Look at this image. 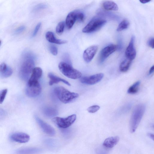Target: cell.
Listing matches in <instances>:
<instances>
[{
    "mask_svg": "<svg viewBox=\"0 0 154 154\" xmlns=\"http://www.w3.org/2000/svg\"><path fill=\"white\" fill-rule=\"evenodd\" d=\"M32 55L30 53H27L23 56L19 73L20 78L23 80L29 79L35 68L34 61Z\"/></svg>",
    "mask_w": 154,
    "mask_h": 154,
    "instance_id": "1",
    "label": "cell"
},
{
    "mask_svg": "<svg viewBox=\"0 0 154 154\" xmlns=\"http://www.w3.org/2000/svg\"><path fill=\"white\" fill-rule=\"evenodd\" d=\"M146 109L143 104L137 105L134 108L131 115L130 123V132L134 133L136 131L141 121Z\"/></svg>",
    "mask_w": 154,
    "mask_h": 154,
    "instance_id": "2",
    "label": "cell"
},
{
    "mask_svg": "<svg viewBox=\"0 0 154 154\" xmlns=\"http://www.w3.org/2000/svg\"><path fill=\"white\" fill-rule=\"evenodd\" d=\"M54 91L59 100L64 103L71 102L79 97L78 94L71 92L63 87L55 88Z\"/></svg>",
    "mask_w": 154,
    "mask_h": 154,
    "instance_id": "3",
    "label": "cell"
},
{
    "mask_svg": "<svg viewBox=\"0 0 154 154\" xmlns=\"http://www.w3.org/2000/svg\"><path fill=\"white\" fill-rule=\"evenodd\" d=\"M58 67L61 72L69 78L76 79L81 77V73L74 68L69 63L61 62L59 64Z\"/></svg>",
    "mask_w": 154,
    "mask_h": 154,
    "instance_id": "4",
    "label": "cell"
},
{
    "mask_svg": "<svg viewBox=\"0 0 154 154\" xmlns=\"http://www.w3.org/2000/svg\"><path fill=\"white\" fill-rule=\"evenodd\" d=\"M106 20L100 18L91 20L83 29L82 31L85 33L92 32L98 30L106 23Z\"/></svg>",
    "mask_w": 154,
    "mask_h": 154,
    "instance_id": "5",
    "label": "cell"
},
{
    "mask_svg": "<svg viewBox=\"0 0 154 154\" xmlns=\"http://www.w3.org/2000/svg\"><path fill=\"white\" fill-rule=\"evenodd\" d=\"M76 118V115L73 114L65 118L55 117L52 120L59 128H66L70 126L75 121Z\"/></svg>",
    "mask_w": 154,
    "mask_h": 154,
    "instance_id": "6",
    "label": "cell"
},
{
    "mask_svg": "<svg viewBox=\"0 0 154 154\" xmlns=\"http://www.w3.org/2000/svg\"><path fill=\"white\" fill-rule=\"evenodd\" d=\"M104 75L102 73H99L90 76H83L81 77V82L88 85H94L100 82L103 79Z\"/></svg>",
    "mask_w": 154,
    "mask_h": 154,
    "instance_id": "7",
    "label": "cell"
},
{
    "mask_svg": "<svg viewBox=\"0 0 154 154\" xmlns=\"http://www.w3.org/2000/svg\"><path fill=\"white\" fill-rule=\"evenodd\" d=\"M117 48V46L113 44L109 45L103 48L100 53V62H103L111 54L114 52Z\"/></svg>",
    "mask_w": 154,
    "mask_h": 154,
    "instance_id": "8",
    "label": "cell"
},
{
    "mask_svg": "<svg viewBox=\"0 0 154 154\" xmlns=\"http://www.w3.org/2000/svg\"><path fill=\"white\" fill-rule=\"evenodd\" d=\"M41 87L39 83L27 85L26 94L30 97H35L39 95L41 91Z\"/></svg>",
    "mask_w": 154,
    "mask_h": 154,
    "instance_id": "9",
    "label": "cell"
},
{
    "mask_svg": "<svg viewBox=\"0 0 154 154\" xmlns=\"http://www.w3.org/2000/svg\"><path fill=\"white\" fill-rule=\"evenodd\" d=\"M134 36L131 37L125 51L127 58L131 60L135 58L136 55V51L134 46Z\"/></svg>",
    "mask_w": 154,
    "mask_h": 154,
    "instance_id": "10",
    "label": "cell"
},
{
    "mask_svg": "<svg viewBox=\"0 0 154 154\" xmlns=\"http://www.w3.org/2000/svg\"><path fill=\"white\" fill-rule=\"evenodd\" d=\"M98 48V46L96 45L91 46L86 48L83 54L84 60L87 63L91 61L95 55Z\"/></svg>",
    "mask_w": 154,
    "mask_h": 154,
    "instance_id": "11",
    "label": "cell"
},
{
    "mask_svg": "<svg viewBox=\"0 0 154 154\" xmlns=\"http://www.w3.org/2000/svg\"><path fill=\"white\" fill-rule=\"evenodd\" d=\"M42 73V70L40 68L35 67L28 79L27 85H30L38 83V80L41 78Z\"/></svg>",
    "mask_w": 154,
    "mask_h": 154,
    "instance_id": "12",
    "label": "cell"
},
{
    "mask_svg": "<svg viewBox=\"0 0 154 154\" xmlns=\"http://www.w3.org/2000/svg\"><path fill=\"white\" fill-rule=\"evenodd\" d=\"M10 139L16 142L24 143L29 141L30 136L27 134L24 133L15 132L10 135Z\"/></svg>",
    "mask_w": 154,
    "mask_h": 154,
    "instance_id": "13",
    "label": "cell"
},
{
    "mask_svg": "<svg viewBox=\"0 0 154 154\" xmlns=\"http://www.w3.org/2000/svg\"><path fill=\"white\" fill-rule=\"evenodd\" d=\"M35 119L37 122L45 133L51 136L55 134V131L52 127L37 117H35Z\"/></svg>",
    "mask_w": 154,
    "mask_h": 154,
    "instance_id": "14",
    "label": "cell"
},
{
    "mask_svg": "<svg viewBox=\"0 0 154 154\" xmlns=\"http://www.w3.org/2000/svg\"><path fill=\"white\" fill-rule=\"evenodd\" d=\"M119 140V137L118 136L109 137L104 141L103 146L106 148H112L117 144Z\"/></svg>",
    "mask_w": 154,
    "mask_h": 154,
    "instance_id": "15",
    "label": "cell"
},
{
    "mask_svg": "<svg viewBox=\"0 0 154 154\" xmlns=\"http://www.w3.org/2000/svg\"><path fill=\"white\" fill-rule=\"evenodd\" d=\"M13 73L12 69L8 66L5 63L0 65V76L3 78H7L11 76Z\"/></svg>",
    "mask_w": 154,
    "mask_h": 154,
    "instance_id": "16",
    "label": "cell"
},
{
    "mask_svg": "<svg viewBox=\"0 0 154 154\" xmlns=\"http://www.w3.org/2000/svg\"><path fill=\"white\" fill-rule=\"evenodd\" d=\"M45 38L49 42L59 45H62L66 43V40H62L57 39L54 35V33L48 31L45 34Z\"/></svg>",
    "mask_w": 154,
    "mask_h": 154,
    "instance_id": "17",
    "label": "cell"
},
{
    "mask_svg": "<svg viewBox=\"0 0 154 154\" xmlns=\"http://www.w3.org/2000/svg\"><path fill=\"white\" fill-rule=\"evenodd\" d=\"M76 21V11L70 12L67 15L66 20V24L68 29L72 28Z\"/></svg>",
    "mask_w": 154,
    "mask_h": 154,
    "instance_id": "18",
    "label": "cell"
},
{
    "mask_svg": "<svg viewBox=\"0 0 154 154\" xmlns=\"http://www.w3.org/2000/svg\"><path fill=\"white\" fill-rule=\"evenodd\" d=\"M48 77L50 79L49 84L50 85H52L60 82H62L68 86L71 85L69 82L66 80L57 77L52 73H49L48 74Z\"/></svg>",
    "mask_w": 154,
    "mask_h": 154,
    "instance_id": "19",
    "label": "cell"
},
{
    "mask_svg": "<svg viewBox=\"0 0 154 154\" xmlns=\"http://www.w3.org/2000/svg\"><path fill=\"white\" fill-rule=\"evenodd\" d=\"M103 8L107 11H117L118 7L117 4L114 2L110 1H106L102 3Z\"/></svg>",
    "mask_w": 154,
    "mask_h": 154,
    "instance_id": "20",
    "label": "cell"
},
{
    "mask_svg": "<svg viewBox=\"0 0 154 154\" xmlns=\"http://www.w3.org/2000/svg\"><path fill=\"white\" fill-rule=\"evenodd\" d=\"M39 149L35 148H24L17 150L15 154H35Z\"/></svg>",
    "mask_w": 154,
    "mask_h": 154,
    "instance_id": "21",
    "label": "cell"
},
{
    "mask_svg": "<svg viewBox=\"0 0 154 154\" xmlns=\"http://www.w3.org/2000/svg\"><path fill=\"white\" fill-rule=\"evenodd\" d=\"M132 61L127 58L123 61L119 65L120 70L123 72L127 71L130 66Z\"/></svg>",
    "mask_w": 154,
    "mask_h": 154,
    "instance_id": "22",
    "label": "cell"
},
{
    "mask_svg": "<svg viewBox=\"0 0 154 154\" xmlns=\"http://www.w3.org/2000/svg\"><path fill=\"white\" fill-rule=\"evenodd\" d=\"M140 82L137 81L131 86L128 89L127 92L128 94H134L137 93L139 90Z\"/></svg>",
    "mask_w": 154,
    "mask_h": 154,
    "instance_id": "23",
    "label": "cell"
},
{
    "mask_svg": "<svg viewBox=\"0 0 154 154\" xmlns=\"http://www.w3.org/2000/svg\"><path fill=\"white\" fill-rule=\"evenodd\" d=\"M129 25V22L126 19L123 20L119 23L117 29L118 31H120L127 29Z\"/></svg>",
    "mask_w": 154,
    "mask_h": 154,
    "instance_id": "24",
    "label": "cell"
},
{
    "mask_svg": "<svg viewBox=\"0 0 154 154\" xmlns=\"http://www.w3.org/2000/svg\"><path fill=\"white\" fill-rule=\"evenodd\" d=\"M65 27V22H60L57 24L56 29V32L58 35H60L63 32Z\"/></svg>",
    "mask_w": 154,
    "mask_h": 154,
    "instance_id": "25",
    "label": "cell"
},
{
    "mask_svg": "<svg viewBox=\"0 0 154 154\" xmlns=\"http://www.w3.org/2000/svg\"><path fill=\"white\" fill-rule=\"evenodd\" d=\"M76 11V20L80 22H83L85 19L84 14L81 12L78 11Z\"/></svg>",
    "mask_w": 154,
    "mask_h": 154,
    "instance_id": "26",
    "label": "cell"
},
{
    "mask_svg": "<svg viewBox=\"0 0 154 154\" xmlns=\"http://www.w3.org/2000/svg\"><path fill=\"white\" fill-rule=\"evenodd\" d=\"M100 107L98 105H93L89 107L87 109L88 111L91 113H94L99 109Z\"/></svg>",
    "mask_w": 154,
    "mask_h": 154,
    "instance_id": "27",
    "label": "cell"
},
{
    "mask_svg": "<svg viewBox=\"0 0 154 154\" xmlns=\"http://www.w3.org/2000/svg\"><path fill=\"white\" fill-rule=\"evenodd\" d=\"M7 91L8 90L5 89L2 90L0 92V104H2L4 101Z\"/></svg>",
    "mask_w": 154,
    "mask_h": 154,
    "instance_id": "28",
    "label": "cell"
},
{
    "mask_svg": "<svg viewBox=\"0 0 154 154\" xmlns=\"http://www.w3.org/2000/svg\"><path fill=\"white\" fill-rule=\"evenodd\" d=\"M49 50L51 53L54 55L56 56L58 53V50L57 47L53 45H51L49 46Z\"/></svg>",
    "mask_w": 154,
    "mask_h": 154,
    "instance_id": "29",
    "label": "cell"
},
{
    "mask_svg": "<svg viewBox=\"0 0 154 154\" xmlns=\"http://www.w3.org/2000/svg\"><path fill=\"white\" fill-rule=\"evenodd\" d=\"M41 25V23L39 22L36 26L32 34V37H34L36 35Z\"/></svg>",
    "mask_w": 154,
    "mask_h": 154,
    "instance_id": "30",
    "label": "cell"
},
{
    "mask_svg": "<svg viewBox=\"0 0 154 154\" xmlns=\"http://www.w3.org/2000/svg\"><path fill=\"white\" fill-rule=\"evenodd\" d=\"M25 26H22L17 28L15 30V33L16 34H19L21 33L25 30Z\"/></svg>",
    "mask_w": 154,
    "mask_h": 154,
    "instance_id": "31",
    "label": "cell"
},
{
    "mask_svg": "<svg viewBox=\"0 0 154 154\" xmlns=\"http://www.w3.org/2000/svg\"><path fill=\"white\" fill-rule=\"evenodd\" d=\"M6 116V112L3 109H0V120L5 119Z\"/></svg>",
    "mask_w": 154,
    "mask_h": 154,
    "instance_id": "32",
    "label": "cell"
},
{
    "mask_svg": "<svg viewBox=\"0 0 154 154\" xmlns=\"http://www.w3.org/2000/svg\"><path fill=\"white\" fill-rule=\"evenodd\" d=\"M148 45L152 48H153L154 46V38L152 37L150 38L147 42Z\"/></svg>",
    "mask_w": 154,
    "mask_h": 154,
    "instance_id": "33",
    "label": "cell"
},
{
    "mask_svg": "<svg viewBox=\"0 0 154 154\" xmlns=\"http://www.w3.org/2000/svg\"><path fill=\"white\" fill-rule=\"evenodd\" d=\"M47 7L46 5L44 4H40L37 5L35 8V10H38L41 9L45 8Z\"/></svg>",
    "mask_w": 154,
    "mask_h": 154,
    "instance_id": "34",
    "label": "cell"
},
{
    "mask_svg": "<svg viewBox=\"0 0 154 154\" xmlns=\"http://www.w3.org/2000/svg\"><path fill=\"white\" fill-rule=\"evenodd\" d=\"M147 135L152 140H154V136L153 134L151 133H148L147 134Z\"/></svg>",
    "mask_w": 154,
    "mask_h": 154,
    "instance_id": "35",
    "label": "cell"
},
{
    "mask_svg": "<svg viewBox=\"0 0 154 154\" xmlns=\"http://www.w3.org/2000/svg\"><path fill=\"white\" fill-rule=\"evenodd\" d=\"M154 65H153L152 66L151 68H150L149 71V74H152L153 71H154Z\"/></svg>",
    "mask_w": 154,
    "mask_h": 154,
    "instance_id": "36",
    "label": "cell"
},
{
    "mask_svg": "<svg viewBox=\"0 0 154 154\" xmlns=\"http://www.w3.org/2000/svg\"><path fill=\"white\" fill-rule=\"evenodd\" d=\"M150 0H140V1L142 3L145 4L150 1Z\"/></svg>",
    "mask_w": 154,
    "mask_h": 154,
    "instance_id": "37",
    "label": "cell"
},
{
    "mask_svg": "<svg viewBox=\"0 0 154 154\" xmlns=\"http://www.w3.org/2000/svg\"><path fill=\"white\" fill-rule=\"evenodd\" d=\"M1 40H0V45L1 44Z\"/></svg>",
    "mask_w": 154,
    "mask_h": 154,
    "instance_id": "38",
    "label": "cell"
}]
</instances>
